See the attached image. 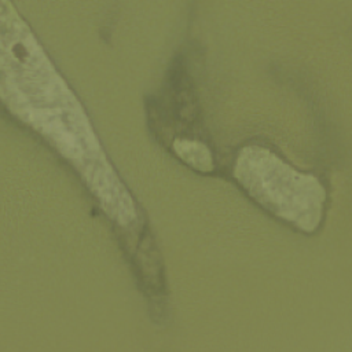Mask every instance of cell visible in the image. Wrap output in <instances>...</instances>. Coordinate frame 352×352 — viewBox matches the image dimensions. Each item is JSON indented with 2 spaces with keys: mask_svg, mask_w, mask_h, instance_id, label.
Returning <instances> with one entry per match:
<instances>
[{
  "mask_svg": "<svg viewBox=\"0 0 352 352\" xmlns=\"http://www.w3.org/2000/svg\"><path fill=\"white\" fill-rule=\"evenodd\" d=\"M175 151L177 155L184 160L187 164H190L192 168L198 170L208 172L210 170L212 166V157L210 151L201 143L198 142H190V140H176L175 144Z\"/></svg>",
  "mask_w": 352,
  "mask_h": 352,
  "instance_id": "6da1fadb",
  "label": "cell"
}]
</instances>
